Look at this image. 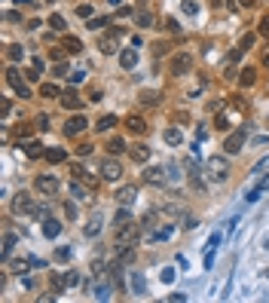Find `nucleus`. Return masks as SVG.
I'll return each mask as SVG.
<instances>
[{
  "label": "nucleus",
  "instance_id": "obj_1",
  "mask_svg": "<svg viewBox=\"0 0 269 303\" xmlns=\"http://www.w3.org/2000/svg\"><path fill=\"white\" fill-rule=\"evenodd\" d=\"M12 212H15V215H31V218H49V215H46V208H43V205H37L28 193H18V196L12 199Z\"/></svg>",
  "mask_w": 269,
  "mask_h": 303
},
{
  "label": "nucleus",
  "instance_id": "obj_2",
  "mask_svg": "<svg viewBox=\"0 0 269 303\" xmlns=\"http://www.w3.org/2000/svg\"><path fill=\"white\" fill-rule=\"evenodd\" d=\"M123 34H126V31H123L119 25L107 28V34H104V37L98 40V49H101L104 55H113V52H116V46H119V40H123Z\"/></svg>",
  "mask_w": 269,
  "mask_h": 303
},
{
  "label": "nucleus",
  "instance_id": "obj_3",
  "mask_svg": "<svg viewBox=\"0 0 269 303\" xmlns=\"http://www.w3.org/2000/svg\"><path fill=\"white\" fill-rule=\"evenodd\" d=\"M168 71H172L175 77L190 74V71H193V52H175L172 61H168Z\"/></svg>",
  "mask_w": 269,
  "mask_h": 303
},
{
  "label": "nucleus",
  "instance_id": "obj_4",
  "mask_svg": "<svg viewBox=\"0 0 269 303\" xmlns=\"http://www.w3.org/2000/svg\"><path fill=\"white\" fill-rule=\"evenodd\" d=\"M141 181L150 184V187H162L168 181V169L165 166H150V169H141Z\"/></svg>",
  "mask_w": 269,
  "mask_h": 303
},
{
  "label": "nucleus",
  "instance_id": "obj_5",
  "mask_svg": "<svg viewBox=\"0 0 269 303\" xmlns=\"http://www.w3.org/2000/svg\"><path fill=\"white\" fill-rule=\"evenodd\" d=\"M138 233H141V227L132 224V221L126 227H116V248H132L135 239H138Z\"/></svg>",
  "mask_w": 269,
  "mask_h": 303
},
{
  "label": "nucleus",
  "instance_id": "obj_6",
  "mask_svg": "<svg viewBox=\"0 0 269 303\" xmlns=\"http://www.w3.org/2000/svg\"><path fill=\"white\" fill-rule=\"evenodd\" d=\"M49 282H52V291H67V288H74L80 282V276L74 270H67V273H52Z\"/></svg>",
  "mask_w": 269,
  "mask_h": 303
},
{
  "label": "nucleus",
  "instance_id": "obj_7",
  "mask_svg": "<svg viewBox=\"0 0 269 303\" xmlns=\"http://www.w3.org/2000/svg\"><path fill=\"white\" fill-rule=\"evenodd\" d=\"M3 77H6V83L15 89V95H18V98H28V95H31V89H28V83L21 80L18 67H6V74H3Z\"/></svg>",
  "mask_w": 269,
  "mask_h": 303
},
{
  "label": "nucleus",
  "instance_id": "obj_8",
  "mask_svg": "<svg viewBox=\"0 0 269 303\" xmlns=\"http://www.w3.org/2000/svg\"><path fill=\"white\" fill-rule=\"evenodd\" d=\"M34 187H37V193L52 196V193H58V178L55 175H37L34 178Z\"/></svg>",
  "mask_w": 269,
  "mask_h": 303
},
{
  "label": "nucleus",
  "instance_id": "obj_9",
  "mask_svg": "<svg viewBox=\"0 0 269 303\" xmlns=\"http://www.w3.org/2000/svg\"><path fill=\"white\" fill-rule=\"evenodd\" d=\"M86 129H89V120H86L83 113H77V116H70V120L64 123V135H67V138H74V135H83Z\"/></svg>",
  "mask_w": 269,
  "mask_h": 303
},
{
  "label": "nucleus",
  "instance_id": "obj_10",
  "mask_svg": "<svg viewBox=\"0 0 269 303\" xmlns=\"http://www.w3.org/2000/svg\"><path fill=\"white\" fill-rule=\"evenodd\" d=\"M70 175H74L77 181H83V184H86L89 190H98V178H95V175H89V172H86V166L74 162V166H70Z\"/></svg>",
  "mask_w": 269,
  "mask_h": 303
},
{
  "label": "nucleus",
  "instance_id": "obj_11",
  "mask_svg": "<svg viewBox=\"0 0 269 303\" xmlns=\"http://www.w3.org/2000/svg\"><path fill=\"white\" fill-rule=\"evenodd\" d=\"M242 144H245V129H239V132H233L227 141H224V150L230 153V156H236V153H242Z\"/></svg>",
  "mask_w": 269,
  "mask_h": 303
},
{
  "label": "nucleus",
  "instance_id": "obj_12",
  "mask_svg": "<svg viewBox=\"0 0 269 303\" xmlns=\"http://www.w3.org/2000/svg\"><path fill=\"white\" fill-rule=\"evenodd\" d=\"M61 107H64V110H80V107H83V101H80V92H77L74 86H70L67 92H61Z\"/></svg>",
  "mask_w": 269,
  "mask_h": 303
},
{
  "label": "nucleus",
  "instance_id": "obj_13",
  "mask_svg": "<svg viewBox=\"0 0 269 303\" xmlns=\"http://www.w3.org/2000/svg\"><path fill=\"white\" fill-rule=\"evenodd\" d=\"M101 178H104V181H119V178H123V166H119L116 159H107V162L101 166Z\"/></svg>",
  "mask_w": 269,
  "mask_h": 303
},
{
  "label": "nucleus",
  "instance_id": "obj_14",
  "mask_svg": "<svg viewBox=\"0 0 269 303\" xmlns=\"http://www.w3.org/2000/svg\"><path fill=\"white\" fill-rule=\"evenodd\" d=\"M21 150H25V156L28 159H40L46 150H43V144L40 141H34V138H28V141H21Z\"/></svg>",
  "mask_w": 269,
  "mask_h": 303
},
{
  "label": "nucleus",
  "instance_id": "obj_15",
  "mask_svg": "<svg viewBox=\"0 0 269 303\" xmlns=\"http://www.w3.org/2000/svg\"><path fill=\"white\" fill-rule=\"evenodd\" d=\"M126 126H129V132H135V135H144V132H147V120L138 116V113L126 116Z\"/></svg>",
  "mask_w": 269,
  "mask_h": 303
},
{
  "label": "nucleus",
  "instance_id": "obj_16",
  "mask_svg": "<svg viewBox=\"0 0 269 303\" xmlns=\"http://www.w3.org/2000/svg\"><path fill=\"white\" fill-rule=\"evenodd\" d=\"M135 196H138L135 187H119V190H116V205H126V208H129V205L135 202Z\"/></svg>",
  "mask_w": 269,
  "mask_h": 303
},
{
  "label": "nucleus",
  "instance_id": "obj_17",
  "mask_svg": "<svg viewBox=\"0 0 269 303\" xmlns=\"http://www.w3.org/2000/svg\"><path fill=\"white\" fill-rule=\"evenodd\" d=\"M119 64H123L126 71H132V67L138 64V49H123V52H119Z\"/></svg>",
  "mask_w": 269,
  "mask_h": 303
},
{
  "label": "nucleus",
  "instance_id": "obj_18",
  "mask_svg": "<svg viewBox=\"0 0 269 303\" xmlns=\"http://www.w3.org/2000/svg\"><path fill=\"white\" fill-rule=\"evenodd\" d=\"M104 147H107V153H110V156H123V153L129 150V144H126L123 138H110V141H107Z\"/></svg>",
  "mask_w": 269,
  "mask_h": 303
},
{
  "label": "nucleus",
  "instance_id": "obj_19",
  "mask_svg": "<svg viewBox=\"0 0 269 303\" xmlns=\"http://www.w3.org/2000/svg\"><path fill=\"white\" fill-rule=\"evenodd\" d=\"M129 153H132L135 162H147V159H150V147H147V144H132Z\"/></svg>",
  "mask_w": 269,
  "mask_h": 303
},
{
  "label": "nucleus",
  "instance_id": "obj_20",
  "mask_svg": "<svg viewBox=\"0 0 269 303\" xmlns=\"http://www.w3.org/2000/svg\"><path fill=\"white\" fill-rule=\"evenodd\" d=\"M58 233H61V224H58L55 218H43V236H46V239H55Z\"/></svg>",
  "mask_w": 269,
  "mask_h": 303
},
{
  "label": "nucleus",
  "instance_id": "obj_21",
  "mask_svg": "<svg viewBox=\"0 0 269 303\" xmlns=\"http://www.w3.org/2000/svg\"><path fill=\"white\" fill-rule=\"evenodd\" d=\"M138 101H141L144 107H156V104H159V92H156V89H144V92L138 95Z\"/></svg>",
  "mask_w": 269,
  "mask_h": 303
},
{
  "label": "nucleus",
  "instance_id": "obj_22",
  "mask_svg": "<svg viewBox=\"0 0 269 303\" xmlns=\"http://www.w3.org/2000/svg\"><path fill=\"white\" fill-rule=\"evenodd\" d=\"M46 159L52 166H61V162H67V150L64 147H52V150H46Z\"/></svg>",
  "mask_w": 269,
  "mask_h": 303
},
{
  "label": "nucleus",
  "instance_id": "obj_23",
  "mask_svg": "<svg viewBox=\"0 0 269 303\" xmlns=\"http://www.w3.org/2000/svg\"><path fill=\"white\" fill-rule=\"evenodd\" d=\"M101 227H104V221H101V215H92V221H89V224L83 227V233H86V236L92 239V236H98V233H101Z\"/></svg>",
  "mask_w": 269,
  "mask_h": 303
},
{
  "label": "nucleus",
  "instance_id": "obj_24",
  "mask_svg": "<svg viewBox=\"0 0 269 303\" xmlns=\"http://www.w3.org/2000/svg\"><path fill=\"white\" fill-rule=\"evenodd\" d=\"M172 233H175V227L172 224H162L159 230L150 233V242H165V239H172Z\"/></svg>",
  "mask_w": 269,
  "mask_h": 303
},
{
  "label": "nucleus",
  "instance_id": "obj_25",
  "mask_svg": "<svg viewBox=\"0 0 269 303\" xmlns=\"http://www.w3.org/2000/svg\"><path fill=\"white\" fill-rule=\"evenodd\" d=\"M208 169H211V175H214V178H221V181L227 178V162H224V159H217V156H214V159H208Z\"/></svg>",
  "mask_w": 269,
  "mask_h": 303
},
{
  "label": "nucleus",
  "instance_id": "obj_26",
  "mask_svg": "<svg viewBox=\"0 0 269 303\" xmlns=\"http://www.w3.org/2000/svg\"><path fill=\"white\" fill-rule=\"evenodd\" d=\"M239 83H242L245 89H251V86L257 83V71H254V67H242V77H239Z\"/></svg>",
  "mask_w": 269,
  "mask_h": 303
},
{
  "label": "nucleus",
  "instance_id": "obj_27",
  "mask_svg": "<svg viewBox=\"0 0 269 303\" xmlns=\"http://www.w3.org/2000/svg\"><path fill=\"white\" fill-rule=\"evenodd\" d=\"M116 123H119V120H116L113 113H104V116H101V120L95 123V132H107V129H113Z\"/></svg>",
  "mask_w": 269,
  "mask_h": 303
},
{
  "label": "nucleus",
  "instance_id": "obj_28",
  "mask_svg": "<svg viewBox=\"0 0 269 303\" xmlns=\"http://www.w3.org/2000/svg\"><path fill=\"white\" fill-rule=\"evenodd\" d=\"M162 138H165V144H168V147H178V144H181V129H178V126H168Z\"/></svg>",
  "mask_w": 269,
  "mask_h": 303
},
{
  "label": "nucleus",
  "instance_id": "obj_29",
  "mask_svg": "<svg viewBox=\"0 0 269 303\" xmlns=\"http://www.w3.org/2000/svg\"><path fill=\"white\" fill-rule=\"evenodd\" d=\"M129 221H132V212H129L126 205H123V208H116V215H113V227H126Z\"/></svg>",
  "mask_w": 269,
  "mask_h": 303
},
{
  "label": "nucleus",
  "instance_id": "obj_30",
  "mask_svg": "<svg viewBox=\"0 0 269 303\" xmlns=\"http://www.w3.org/2000/svg\"><path fill=\"white\" fill-rule=\"evenodd\" d=\"M15 242H18V236H15V233H6V236H3V251H0V254H3V261H6V258L12 254Z\"/></svg>",
  "mask_w": 269,
  "mask_h": 303
},
{
  "label": "nucleus",
  "instance_id": "obj_31",
  "mask_svg": "<svg viewBox=\"0 0 269 303\" xmlns=\"http://www.w3.org/2000/svg\"><path fill=\"white\" fill-rule=\"evenodd\" d=\"M135 18H138V28H150V25H153V12H150V9H138Z\"/></svg>",
  "mask_w": 269,
  "mask_h": 303
},
{
  "label": "nucleus",
  "instance_id": "obj_32",
  "mask_svg": "<svg viewBox=\"0 0 269 303\" xmlns=\"http://www.w3.org/2000/svg\"><path fill=\"white\" fill-rule=\"evenodd\" d=\"M61 46H64V49H67L70 55H77V52L83 49V43H80V37H64V43H61Z\"/></svg>",
  "mask_w": 269,
  "mask_h": 303
},
{
  "label": "nucleus",
  "instance_id": "obj_33",
  "mask_svg": "<svg viewBox=\"0 0 269 303\" xmlns=\"http://www.w3.org/2000/svg\"><path fill=\"white\" fill-rule=\"evenodd\" d=\"M6 55H9L12 61H21V58H25V49H21L18 43H9V46H6Z\"/></svg>",
  "mask_w": 269,
  "mask_h": 303
},
{
  "label": "nucleus",
  "instance_id": "obj_34",
  "mask_svg": "<svg viewBox=\"0 0 269 303\" xmlns=\"http://www.w3.org/2000/svg\"><path fill=\"white\" fill-rule=\"evenodd\" d=\"M40 95H43V98H55V95H61V89H58L55 83H43V86H40Z\"/></svg>",
  "mask_w": 269,
  "mask_h": 303
},
{
  "label": "nucleus",
  "instance_id": "obj_35",
  "mask_svg": "<svg viewBox=\"0 0 269 303\" xmlns=\"http://www.w3.org/2000/svg\"><path fill=\"white\" fill-rule=\"evenodd\" d=\"M132 291H135V294H144V291H147V282H144V276H141V273H135V276H132Z\"/></svg>",
  "mask_w": 269,
  "mask_h": 303
},
{
  "label": "nucleus",
  "instance_id": "obj_36",
  "mask_svg": "<svg viewBox=\"0 0 269 303\" xmlns=\"http://www.w3.org/2000/svg\"><path fill=\"white\" fill-rule=\"evenodd\" d=\"M107 21H110V18H95V15H92V18L86 21V28H89V31H101V28H107Z\"/></svg>",
  "mask_w": 269,
  "mask_h": 303
},
{
  "label": "nucleus",
  "instance_id": "obj_37",
  "mask_svg": "<svg viewBox=\"0 0 269 303\" xmlns=\"http://www.w3.org/2000/svg\"><path fill=\"white\" fill-rule=\"evenodd\" d=\"M70 254H74V251H70L67 245H58V248H55V261H58V264H64V261H70Z\"/></svg>",
  "mask_w": 269,
  "mask_h": 303
},
{
  "label": "nucleus",
  "instance_id": "obj_38",
  "mask_svg": "<svg viewBox=\"0 0 269 303\" xmlns=\"http://www.w3.org/2000/svg\"><path fill=\"white\" fill-rule=\"evenodd\" d=\"M257 34H260V37H269V15H260V18H257Z\"/></svg>",
  "mask_w": 269,
  "mask_h": 303
},
{
  "label": "nucleus",
  "instance_id": "obj_39",
  "mask_svg": "<svg viewBox=\"0 0 269 303\" xmlns=\"http://www.w3.org/2000/svg\"><path fill=\"white\" fill-rule=\"evenodd\" d=\"M77 15H80V18H92V15H95V9H92L89 3H80V6H77Z\"/></svg>",
  "mask_w": 269,
  "mask_h": 303
},
{
  "label": "nucleus",
  "instance_id": "obj_40",
  "mask_svg": "<svg viewBox=\"0 0 269 303\" xmlns=\"http://www.w3.org/2000/svg\"><path fill=\"white\" fill-rule=\"evenodd\" d=\"M49 28H55V31H64V28H67L64 15H52V18H49Z\"/></svg>",
  "mask_w": 269,
  "mask_h": 303
},
{
  "label": "nucleus",
  "instance_id": "obj_41",
  "mask_svg": "<svg viewBox=\"0 0 269 303\" xmlns=\"http://www.w3.org/2000/svg\"><path fill=\"white\" fill-rule=\"evenodd\" d=\"M263 193H266V181H263V184H260V187H254V190H251V193H248V202H257V199H260V196H263Z\"/></svg>",
  "mask_w": 269,
  "mask_h": 303
},
{
  "label": "nucleus",
  "instance_id": "obj_42",
  "mask_svg": "<svg viewBox=\"0 0 269 303\" xmlns=\"http://www.w3.org/2000/svg\"><path fill=\"white\" fill-rule=\"evenodd\" d=\"M254 40H257V34H245V37H242V40H239V46H242V49H245V52H248V49H251V46H254Z\"/></svg>",
  "mask_w": 269,
  "mask_h": 303
},
{
  "label": "nucleus",
  "instance_id": "obj_43",
  "mask_svg": "<svg viewBox=\"0 0 269 303\" xmlns=\"http://www.w3.org/2000/svg\"><path fill=\"white\" fill-rule=\"evenodd\" d=\"M70 193H74L77 199H86V196H89V187H80V184H70Z\"/></svg>",
  "mask_w": 269,
  "mask_h": 303
},
{
  "label": "nucleus",
  "instance_id": "obj_44",
  "mask_svg": "<svg viewBox=\"0 0 269 303\" xmlns=\"http://www.w3.org/2000/svg\"><path fill=\"white\" fill-rule=\"evenodd\" d=\"M181 6H184V12H187V15H196V12H199V6H196V0H184Z\"/></svg>",
  "mask_w": 269,
  "mask_h": 303
},
{
  "label": "nucleus",
  "instance_id": "obj_45",
  "mask_svg": "<svg viewBox=\"0 0 269 303\" xmlns=\"http://www.w3.org/2000/svg\"><path fill=\"white\" fill-rule=\"evenodd\" d=\"M242 52H245V49H242V46H236V49H233V52L227 55V64H236V61L242 58Z\"/></svg>",
  "mask_w": 269,
  "mask_h": 303
},
{
  "label": "nucleus",
  "instance_id": "obj_46",
  "mask_svg": "<svg viewBox=\"0 0 269 303\" xmlns=\"http://www.w3.org/2000/svg\"><path fill=\"white\" fill-rule=\"evenodd\" d=\"M31 261H34V258H31ZM31 261H12V273H25V270H31V267H28Z\"/></svg>",
  "mask_w": 269,
  "mask_h": 303
},
{
  "label": "nucleus",
  "instance_id": "obj_47",
  "mask_svg": "<svg viewBox=\"0 0 269 303\" xmlns=\"http://www.w3.org/2000/svg\"><path fill=\"white\" fill-rule=\"evenodd\" d=\"M214 129H217V132H227V129H230V120H227V116H217V120H214Z\"/></svg>",
  "mask_w": 269,
  "mask_h": 303
},
{
  "label": "nucleus",
  "instance_id": "obj_48",
  "mask_svg": "<svg viewBox=\"0 0 269 303\" xmlns=\"http://www.w3.org/2000/svg\"><path fill=\"white\" fill-rule=\"evenodd\" d=\"M3 18H6V21H21V12H15V9H6V12H3Z\"/></svg>",
  "mask_w": 269,
  "mask_h": 303
},
{
  "label": "nucleus",
  "instance_id": "obj_49",
  "mask_svg": "<svg viewBox=\"0 0 269 303\" xmlns=\"http://www.w3.org/2000/svg\"><path fill=\"white\" fill-rule=\"evenodd\" d=\"M0 113H3V120L12 113V101H9V98H3V104H0Z\"/></svg>",
  "mask_w": 269,
  "mask_h": 303
},
{
  "label": "nucleus",
  "instance_id": "obj_50",
  "mask_svg": "<svg viewBox=\"0 0 269 303\" xmlns=\"http://www.w3.org/2000/svg\"><path fill=\"white\" fill-rule=\"evenodd\" d=\"M92 150H95V144H89V141H86V144H80V147H77V153H80V156H89V153H92Z\"/></svg>",
  "mask_w": 269,
  "mask_h": 303
},
{
  "label": "nucleus",
  "instance_id": "obj_51",
  "mask_svg": "<svg viewBox=\"0 0 269 303\" xmlns=\"http://www.w3.org/2000/svg\"><path fill=\"white\" fill-rule=\"evenodd\" d=\"M165 31H172V34H178V31H181V25H178L175 18H165Z\"/></svg>",
  "mask_w": 269,
  "mask_h": 303
},
{
  "label": "nucleus",
  "instance_id": "obj_52",
  "mask_svg": "<svg viewBox=\"0 0 269 303\" xmlns=\"http://www.w3.org/2000/svg\"><path fill=\"white\" fill-rule=\"evenodd\" d=\"M64 55H67V49H64V46H61V49H52V61H61Z\"/></svg>",
  "mask_w": 269,
  "mask_h": 303
},
{
  "label": "nucleus",
  "instance_id": "obj_53",
  "mask_svg": "<svg viewBox=\"0 0 269 303\" xmlns=\"http://www.w3.org/2000/svg\"><path fill=\"white\" fill-rule=\"evenodd\" d=\"M64 215L74 221V218H77V205H74V202H67V205H64Z\"/></svg>",
  "mask_w": 269,
  "mask_h": 303
},
{
  "label": "nucleus",
  "instance_id": "obj_54",
  "mask_svg": "<svg viewBox=\"0 0 269 303\" xmlns=\"http://www.w3.org/2000/svg\"><path fill=\"white\" fill-rule=\"evenodd\" d=\"M15 135H18V138H21V135H31V126H25V123H21V126L15 129Z\"/></svg>",
  "mask_w": 269,
  "mask_h": 303
},
{
  "label": "nucleus",
  "instance_id": "obj_55",
  "mask_svg": "<svg viewBox=\"0 0 269 303\" xmlns=\"http://www.w3.org/2000/svg\"><path fill=\"white\" fill-rule=\"evenodd\" d=\"M153 52H156V55H162V52H165V43H162V40H159V43H153Z\"/></svg>",
  "mask_w": 269,
  "mask_h": 303
},
{
  "label": "nucleus",
  "instance_id": "obj_56",
  "mask_svg": "<svg viewBox=\"0 0 269 303\" xmlns=\"http://www.w3.org/2000/svg\"><path fill=\"white\" fill-rule=\"evenodd\" d=\"M52 74H55V77H61V74H70V71H67L64 64H55V71H52Z\"/></svg>",
  "mask_w": 269,
  "mask_h": 303
},
{
  "label": "nucleus",
  "instance_id": "obj_57",
  "mask_svg": "<svg viewBox=\"0 0 269 303\" xmlns=\"http://www.w3.org/2000/svg\"><path fill=\"white\" fill-rule=\"evenodd\" d=\"M83 77H86V71H74V77H70V83H80Z\"/></svg>",
  "mask_w": 269,
  "mask_h": 303
},
{
  "label": "nucleus",
  "instance_id": "obj_58",
  "mask_svg": "<svg viewBox=\"0 0 269 303\" xmlns=\"http://www.w3.org/2000/svg\"><path fill=\"white\" fill-rule=\"evenodd\" d=\"M37 126L40 129H49V116H37Z\"/></svg>",
  "mask_w": 269,
  "mask_h": 303
},
{
  "label": "nucleus",
  "instance_id": "obj_59",
  "mask_svg": "<svg viewBox=\"0 0 269 303\" xmlns=\"http://www.w3.org/2000/svg\"><path fill=\"white\" fill-rule=\"evenodd\" d=\"M175 279V270H162V282H172Z\"/></svg>",
  "mask_w": 269,
  "mask_h": 303
},
{
  "label": "nucleus",
  "instance_id": "obj_60",
  "mask_svg": "<svg viewBox=\"0 0 269 303\" xmlns=\"http://www.w3.org/2000/svg\"><path fill=\"white\" fill-rule=\"evenodd\" d=\"M254 3H257V0H242V6H254Z\"/></svg>",
  "mask_w": 269,
  "mask_h": 303
},
{
  "label": "nucleus",
  "instance_id": "obj_61",
  "mask_svg": "<svg viewBox=\"0 0 269 303\" xmlns=\"http://www.w3.org/2000/svg\"><path fill=\"white\" fill-rule=\"evenodd\" d=\"M263 64H266V67H269V49H266V52H263Z\"/></svg>",
  "mask_w": 269,
  "mask_h": 303
},
{
  "label": "nucleus",
  "instance_id": "obj_62",
  "mask_svg": "<svg viewBox=\"0 0 269 303\" xmlns=\"http://www.w3.org/2000/svg\"><path fill=\"white\" fill-rule=\"evenodd\" d=\"M43 3H55V0H43Z\"/></svg>",
  "mask_w": 269,
  "mask_h": 303
},
{
  "label": "nucleus",
  "instance_id": "obj_63",
  "mask_svg": "<svg viewBox=\"0 0 269 303\" xmlns=\"http://www.w3.org/2000/svg\"><path fill=\"white\" fill-rule=\"evenodd\" d=\"M110 3H119V0H110Z\"/></svg>",
  "mask_w": 269,
  "mask_h": 303
}]
</instances>
